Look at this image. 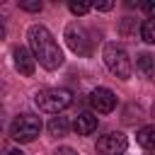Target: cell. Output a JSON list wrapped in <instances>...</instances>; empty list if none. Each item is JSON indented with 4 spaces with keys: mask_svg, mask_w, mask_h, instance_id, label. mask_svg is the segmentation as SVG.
Segmentation results:
<instances>
[{
    "mask_svg": "<svg viewBox=\"0 0 155 155\" xmlns=\"http://www.w3.org/2000/svg\"><path fill=\"white\" fill-rule=\"evenodd\" d=\"M27 39H29L34 61H39L46 70H56V68L63 65V53H61V48H58V44L53 39V34L46 27H41V24L29 27Z\"/></svg>",
    "mask_w": 155,
    "mask_h": 155,
    "instance_id": "6da1fadb",
    "label": "cell"
},
{
    "mask_svg": "<svg viewBox=\"0 0 155 155\" xmlns=\"http://www.w3.org/2000/svg\"><path fill=\"white\" fill-rule=\"evenodd\" d=\"M34 102H36V107H39L41 111H46V114H61L65 107H70L73 94H70V90H65V87H46V90L36 92Z\"/></svg>",
    "mask_w": 155,
    "mask_h": 155,
    "instance_id": "7a4b0ae2",
    "label": "cell"
},
{
    "mask_svg": "<svg viewBox=\"0 0 155 155\" xmlns=\"http://www.w3.org/2000/svg\"><path fill=\"white\" fill-rule=\"evenodd\" d=\"M41 133V119L36 114H19L10 124V136L17 143H31Z\"/></svg>",
    "mask_w": 155,
    "mask_h": 155,
    "instance_id": "3957f363",
    "label": "cell"
},
{
    "mask_svg": "<svg viewBox=\"0 0 155 155\" xmlns=\"http://www.w3.org/2000/svg\"><path fill=\"white\" fill-rule=\"evenodd\" d=\"M104 63L116 78H121V80L131 78V58L119 44H107L104 46Z\"/></svg>",
    "mask_w": 155,
    "mask_h": 155,
    "instance_id": "277c9868",
    "label": "cell"
},
{
    "mask_svg": "<svg viewBox=\"0 0 155 155\" xmlns=\"http://www.w3.org/2000/svg\"><path fill=\"white\" fill-rule=\"evenodd\" d=\"M65 41H68V46L78 53V56H90V51H92V39H87V31L78 24V22H73V24H68L65 27Z\"/></svg>",
    "mask_w": 155,
    "mask_h": 155,
    "instance_id": "5b68a950",
    "label": "cell"
},
{
    "mask_svg": "<svg viewBox=\"0 0 155 155\" xmlns=\"http://www.w3.org/2000/svg\"><path fill=\"white\" fill-rule=\"evenodd\" d=\"M126 145H128V140L121 131H109L107 136H102L97 140V153L99 155H121L126 150Z\"/></svg>",
    "mask_w": 155,
    "mask_h": 155,
    "instance_id": "8992f818",
    "label": "cell"
},
{
    "mask_svg": "<svg viewBox=\"0 0 155 155\" xmlns=\"http://www.w3.org/2000/svg\"><path fill=\"white\" fill-rule=\"evenodd\" d=\"M90 104H92L94 111L109 114V111H114V107H116V94H114L111 90H107V87H97V90L90 92Z\"/></svg>",
    "mask_w": 155,
    "mask_h": 155,
    "instance_id": "52a82bcc",
    "label": "cell"
},
{
    "mask_svg": "<svg viewBox=\"0 0 155 155\" xmlns=\"http://www.w3.org/2000/svg\"><path fill=\"white\" fill-rule=\"evenodd\" d=\"M12 58H15V68L22 73V75H34V68H36V61H34V56L27 51V48H22V46H17L15 51H12Z\"/></svg>",
    "mask_w": 155,
    "mask_h": 155,
    "instance_id": "ba28073f",
    "label": "cell"
},
{
    "mask_svg": "<svg viewBox=\"0 0 155 155\" xmlns=\"http://www.w3.org/2000/svg\"><path fill=\"white\" fill-rule=\"evenodd\" d=\"M73 126H75L78 136H90V133L97 131V116L90 114V111H82V114H78V119H75Z\"/></svg>",
    "mask_w": 155,
    "mask_h": 155,
    "instance_id": "9c48e42d",
    "label": "cell"
},
{
    "mask_svg": "<svg viewBox=\"0 0 155 155\" xmlns=\"http://www.w3.org/2000/svg\"><path fill=\"white\" fill-rule=\"evenodd\" d=\"M136 70L140 73V78H155V58L150 53H140L136 58Z\"/></svg>",
    "mask_w": 155,
    "mask_h": 155,
    "instance_id": "30bf717a",
    "label": "cell"
},
{
    "mask_svg": "<svg viewBox=\"0 0 155 155\" xmlns=\"http://www.w3.org/2000/svg\"><path fill=\"white\" fill-rule=\"evenodd\" d=\"M136 140H138V145L145 148V150L155 148V126H143V128L136 133Z\"/></svg>",
    "mask_w": 155,
    "mask_h": 155,
    "instance_id": "8fae6325",
    "label": "cell"
},
{
    "mask_svg": "<svg viewBox=\"0 0 155 155\" xmlns=\"http://www.w3.org/2000/svg\"><path fill=\"white\" fill-rule=\"evenodd\" d=\"M68 128H70V124H68V119L65 116H53L51 121H48V133L51 136H65L68 133Z\"/></svg>",
    "mask_w": 155,
    "mask_h": 155,
    "instance_id": "7c38bea8",
    "label": "cell"
},
{
    "mask_svg": "<svg viewBox=\"0 0 155 155\" xmlns=\"http://www.w3.org/2000/svg\"><path fill=\"white\" fill-rule=\"evenodd\" d=\"M140 36H143L145 44H155V17L145 19V22L140 24Z\"/></svg>",
    "mask_w": 155,
    "mask_h": 155,
    "instance_id": "4fadbf2b",
    "label": "cell"
},
{
    "mask_svg": "<svg viewBox=\"0 0 155 155\" xmlns=\"http://www.w3.org/2000/svg\"><path fill=\"white\" fill-rule=\"evenodd\" d=\"M68 7H70V12H73V15H87V12L92 10V5H90V2H78V0H70V2H68Z\"/></svg>",
    "mask_w": 155,
    "mask_h": 155,
    "instance_id": "5bb4252c",
    "label": "cell"
},
{
    "mask_svg": "<svg viewBox=\"0 0 155 155\" xmlns=\"http://www.w3.org/2000/svg\"><path fill=\"white\" fill-rule=\"evenodd\" d=\"M19 7L27 10V12H41V0H19Z\"/></svg>",
    "mask_w": 155,
    "mask_h": 155,
    "instance_id": "9a60e30c",
    "label": "cell"
},
{
    "mask_svg": "<svg viewBox=\"0 0 155 155\" xmlns=\"http://www.w3.org/2000/svg\"><path fill=\"white\" fill-rule=\"evenodd\" d=\"M140 7H143L148 15H153V17H155V0H145V2H140Z\"/></svg>",
    "mask_w": 155,
    "mask_h": 155,
    "instance_id": "2e32d148",
    "label": "cell"
},
{
    "mask_svg": "<svg viewBox=\"0 0 155 155\" xmlns=\"http://www.w3.org/2000/svg\"><path fill=\"white\" fill-rule=\"evenodd\" d=\"M94 7H97V10H102V12H109V10L114 7V2H111V0H104V2H97Z\"/></svg>",
    "mask_w": 155,
    "mask_h": 155,
    "instance_id": "e0dca14e",
    "label": "cell"
},
{
    "mask_svg": "<svg viewBox=\"0 0 155 155\" xmlns=\"http://www.w3.org/2000/svg\"><path fill=\"white\" fill-rule=\"evenodd\" d=\"M53 155H78V153H75L73 148H68V145H63V148H58V150H56Z\"/></svg>",
    "mask_w": 155,
    "mask_h": 155,
    "instance_id": "ac0fdd59",
    "label": "cell"
},
{
    "mask_svg": "<svg viewBox=\"0 0 155 155\" xmlns=\"http://www.w3.org/2000/svg\"><path fill=\"white\" fill-rule=\"evenodd\" d=\"M7 155H24L19 148H12V150H7Z\"/></svg>",
    "mask_w": 155,
    "mask_h": 155,
    "instance_id": "d6986e66",
    "label": "cell"
},
{
    "mask_svg": "<svg viewBox=\"0 0 155 155\" xmlns=\"http://www.w3.org/2000/svg\"><path fill=\"white\" fill-rule=\"evenodd\" d=\"M5 39V24H2V19H0V41Z\"/></svg>",
    "mask_w": 155,
    "mask_h": 155,
    "instance_id": "ffe728a7",
    "label": "cell"
},
{
    "mask_svg": "<svg viewBox=\"0 0 155 155\" xmlns=\"http://www.w3.org/2000/svg\"><path fill=\"white\" fill-rule=\"evenodd\" d=\"M0 128H2V107H0Z\"/></svg>",
    "mask_w": 155,
    "mask_h": 155,
    "instance_id": "44dd1931",
    "label": "cell"
},
{
    "mask_svg": "<svg viewBox=\"0 0 155 155\" xmlns=\"http://www.w3.org/2000/svg\"><path fill=\"white\" fill-rule=\"evenodd\" d=\"M153 116H155V104H153Z\"/></svg>",
    "mask_w": 155,
    "mask_h": 155,
    "instance_id": "7402d4cb",
    "label": "cell"
}]
</instances>
